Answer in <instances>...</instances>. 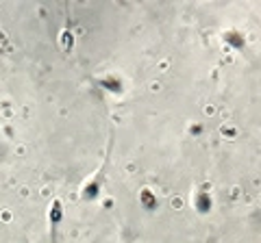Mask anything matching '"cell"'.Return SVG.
Listing matches in <instances>:
<instances>
[{
	"instance_id": "obj_1",
	"label": "cell",
	"mask_w": 261,
	"mask_h": 243,
	"mask_svg": "<svg viewBox=\"0 0 261 243\" xmlns=\"http://www.w3.org/2000/svg\"><path fill=\"white\" fill-rule=\"evenodd\" d=\"M105 167H107V161H102V165L98 167V172H94L92 178L83 185V189H81V200L83 202H96L98 196H100L102 180H105Z\"/></svg>"
},
{
	"instance_id": "obj_2",
	"label": "cell",
	"mask_w": 261,
	"mask_h": 243,
	"mask_svg": "<svg viewBox=\"0 0 261 243\" xmlns=\"http://www.w3.org/2000/svg\"><path fill=\"white\" fill-rule=\"evenodd\" d=\"M96 83H98V87H100V89H105L107 94H113V96H122V94H124V89H126L124 78H122L120 74H113V72L100 76Z\"/></svg>"
},
{
	"instance_id": "obj_3",
	"label": "cell",
	"mask_w": 261,
	"mask_h": 243,
	"mask_svg": "<svg viewBox=\"0 0 261 243\" xmlns=\"http://www.w3.org/2000/svg\"><path fill=\"white\" fill-rule=\"evenodd\" d=\"M216 206V200L214 196H211V191L207 187H200V189H196L194 193V210L198 215H209L211 210H214Z\"/></svg>"
},
{
	"instance_id": "obj_4",
	"label": "cell",
	"mask_w": 261,
	"mask_h": 243,
	"mask_svg": "<svg viewBox=\"0 0 261 243\" xmlns=\"http://www.w3.org/2000/svg\"><path fill=\"white\" fill-rule=\"evenodd\" d=\"M222 42L228 46V48H233L235 52H246V48H248V37L242 33L240 28H226L222 31Z\"/></svg>"
},
{
	"instance_id": "obj_5",
	"label": "cell",
	"mask_w": 261,
	"mask_h": 243,
	"mask_svg": "<svg viewBox=\"0 0 261 243\" xmlns=\"http://www.w3.org/2000/svg\"><path fill=\"white\" fill-rule=\"evenodd\" d=\"M63 222V202L61 198H55L48 206V226H50V239L53 243H57V228Z\"/></svg>"
},
{
	"instance_id": "obj_6",
	"label": "cell",
	"mask_w": 261,
	"mask_h": 243,
	"mask_svg": "<svg viewBox=\"0 0 261 243\" xmlns=\"http://www.w3.org/2000/svg\"><path fill=\"white\" fill-rule=\"evenodd\" d=\"M140 206L144 210H157L159 208V196L150 187H144L140 191Z\"/></svg>"
},
{
	"instance_id": "obj_7",
	"label": "cell",
	"mask_w": 261,
	"mask_h": 243,
	"mask_svg": "<svg viewBox=\"0 0 261 243\" xmlns=\"http://www.w3.org/2000/svg\"><path fill=\"white\" fill-rule=\"evenodd\" d=\"M59 46H61L63 52H70L72 48H74V35H72L70 28H63L59 33Z\"/></svg>"
}]
</instances>
